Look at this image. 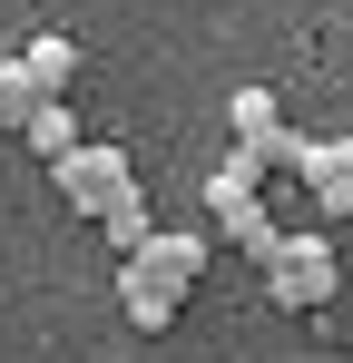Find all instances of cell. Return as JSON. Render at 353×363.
Listing matches in <instances>:
<instances>
[{
  "instance_id": "6da1fadb",
  "label": "cell",
  "mask_w": 353,
  "mask_h": 363,
  "mask_svg": "<svg viewBox=\"0 0 353 363\" xmlns=\"http://www.w3.org/2000/svg\"><path fill=\"white\" fill-rule=\"evenodd\" d=\"M196 275H206V236L157 226L138 255H118V314H128L138 334H167V324H176V304L196 295Z\"/></svg>"
},
{
  "instance_id": "7a4b0ae2",
  "label": "cell",
  "mask_w": 353,
  "mask_h": 363,
  "mask_svg": "<svg viewBox=\"0 0 353 363\" xmlns=\"http://www.w3.org/2000/svg\"><path fill=\"white\" fill-rule=\"evenodd\" d=\"M265 295L285 304V314H324V304L344 295V255H334V236L324 226H304V236H275V255H265Z\"/></svg>"
},
{
  "instance_id": "3957f363",
  "label": "cell",
  "mask_w": 353,
  "mask_h": 363,
  "mask_svg": "<svg viewBox=\"0 0 353 363\" xmlns=\"http://www.w3.org/2000/svg\"><path fill=\"white\" fill-rule=\"evenodd\" d=\"M50 186H59V206H69V216H108V206L138 196V157L108 147V138H79V147L50 167Z\"/></svg>"
},
{
  "instance_id": "277c9868",
  "label": "cell",
  "mask_w": 353,
  "mask_h": 363,
  "mask_svg": "<svg viewBox=\"0 0 353 363\" xmlns=\"http://www.w3.org/2000/svg\"><path fill=\"white\" fill-rule=\"evenodd\" d=\"M206 226H216L226 245H245L255 265H265V255H275V236H285V226L265 216V177H255L245 157H226V167L206 177Z\"/></svg>"
},
{
  "instance_id": "5b68a950",
  "label": "cell",
  "mask_w": 353,
  "mask_h": 363,
  "mask_svg": "<svg viewBox=\"0 0 353 363\" xmlns=\"http://www.w3.org/2000/svg\"><path fill=\"white\" fill-rule=\"evenodd\" d=\"M304 206H314L324 226L353 216V138H314V157H304Z\"/></svg>"
},
{
  "instance_id": "8992f818",
  "label": "cell",
  "mask_w": 353,
  "mask_h": 363,
  "mask_svg": "<svg viewBox=\"0 0 353 363\" xmlns=\"http://www.w3.org/2000/svg\"><path fill=\"white\" fill-rule=\"evenodd\" d=\"M20 69H30L40 99H69V79H79V40H69V30H40V40L20 50Z\"/></svg>"
},
{
  "instance_id": "52a82bcc",
  "label": "cell",
  "mask_w": 353,
  "mask_h": 363,
  "mask_svg": "<svg viewBox=\"0 0 353 363\" xmlns=\"http://www.w3.org/2000/svg\"><path fill=\"white\" fill-rule=\"evenodd\" d=\"M226 128H235V147H265V138L285 128V99H275V89H235V99H226Z\"/></svg>"
},
{
  "instance_id": "ba28073f",
  "label": "cell",
  "mask_w": 353,
  "mask_h": 363,
  "mask_svg": "<svg viewBox=\"0 0 353 363\" xmlns=\"http://www.w3.org/2000/svg\"><path fill=\"white\" fill-rule=\"evenodd\" d=\"M20 147H30V157H40V167H59V157H69V147H79V108H69V99H50V108H40V118L20 128Z\"/></svg>"
},
{
  "instance_id": "9c48e42d",
  "label": "cell",
  "mask_w": 353,
  "mask_h": 363,
  "mask_svg": "<svg viewBox=\"0 0 353 363\" xmlns=\"http://www.w3.org/2000/svg\"><path fill=\"white\" fill-rule=\"evenodd\" d=\"M40 108H50V99H40V89H30V69H20V60H0V128H10V138H20V128L40 118Z\"/></svg>"
},
{
  "instance_id": "30bf717a",
  "label": "cell",
  "mask_w": 353,
  "mask_h": 363,
  "mask_svg": "<svg viewBox=\"0 0 353 363\" xmlns=\"http://www.w3.org/2000/svg\"><path fill=\"white\" fill-rule=\"evenodd\" d=\"M99 226H108V245H118V255H138V245L157 236V226H147V196H128V206H108Z\"/></svg>"
}]
</instances>
